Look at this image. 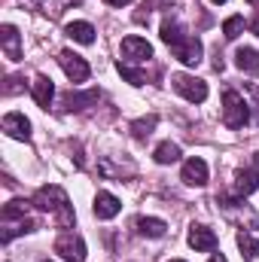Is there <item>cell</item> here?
<instances>
[{"instance_id":"obj_1","label":"cell","mask_w":259,"mask_h":262,"mask_svg":"<svg viewBox=\"0 0 259 262\" xmlns=\"http://www.w3.org/2000/svg\"><path fill=\"white\" fill-rule=\"evenodd\" d=\"M31 204L40 207V210H52L61 226H73V210L67 204V192L61 186H43V189H37L34 198H31Z\"/></svg>"},{"instance_id":"obj_2","label":"cell","mask_w":259,"mask_h":262,"mask_svg":"<svg viewBox=\"0 0 259 262\" xmlns=\"http://www.w3.org/2000/svg\"><path fill=\"white\" fill-rule=\"evenodd\" d=\"M247 119H250V113H247V104H244V98L238 95V92H226L223 95V122L229 125V128H244L247 125Z\"/></svg>"},{"instance_id":"obj_3","label":"cell","mask_w":259,"mask_h":262,"mask_svg":"<svg viewBox=\"0 0 259 262\" xmlns=\"http://www.w3.org/2000/svg\"><path fill=\"white\" fill-rule=\"evenodd\" d=\"M171 85L177 89V95H183L192 104H201L207 98V82L198 79V76H189V73H174L171 76Z\"/></svg>"},{"instance_id":"obj_4","label":"cell","mask_w":259,"mask_h":262,"mask_svg":"<svg viewBox=\"0 0 259 262\" xmlns=\"http://www.w3.org/2000/svg\"><path fill=\"white\" fill-rule=\"evenodd\" d=\"M171 52H174V58L177 61H183L186 67H195L201 61V43H198V37H180L174 46H171Z\"/></svg>"},{"instance_id":"obj_5","label":"cell","mask_w":259,"mask_h":262,"mask_svg":"<svg viewBox=\"0 0 259 262\" xmlns=\"http://www.w3.org/2000/svg\"><path fill=\"white\" fill-rule=\"evenodd\" d=\"M55 253H61L67 262H82L85 259V244H82L79 235L64 232V235H58V241H55Z\"/></svg>"},{"instance_id":"obj_6","label":"cell","mask_w":259,"mask_h":262,"mask_svg":"<svg viewBox=\"0 0 259 262\" xmlns=\"http://www.w3.org/2000/svg\"><path fill=\"white\" fill-rule=\"evenodd\" d=\"M58 64L64 70L67 76H70V82H85L89 79V64H85V58H79V55H73V52H61L58 55Z\"/></svg>"},{"instance_id":"obj_7","label":"cell","mask_w":259,"mask_h":262,"mask_svg":"<svg viewBox=\"0 0 259 262\" xmlns=\"http://www.w3.org/2000/svg\"><path fill=\"white\" fill-rule=\"evenodd\" d=\"M122 55L128 58V61H149L153 58V46L143 40V37H125L122 40Z\"/></svg>"},{"instance_id":"obj_8","label":"cell","mask_w":259,"mask_h":262,"mask_svg":"<svg viewBox=\"0 0 259 262\" xmlns=\"http://www.w3.org/2000/svg\"><path fill=\"white\" fill-rule=\"evenodd\" d=\"M180 180H183L186 186H204V183H207V162H204V159H189V162H183Z\"/></svg>"},{"instance_id":"obj_9","label":"cell","mask_w":259,"mask_h":262,"mask_svg":"<svg viewBox=\"0 0 259 262\" xmlns=\"http://www.w3.org/2000/svg\"><path fill=\"white\" fill-rule=\"evenodd\" d=\"M3 131L15 140H28L31 137V122H28L25 113H6L3 116Z\"/></svg>"},{"instance_id":"obj_10","label":"cell","mask_w":259,"mask_h":262,"mask_svg":"<svg viewBox=\"0 0 259 262\" xmlns=\"http://www.w3.org/2000/svg\"><path fill=\"white\" fill-rule=\"evenodd\" d=\"M0 43H3V52H6L9 61H18L21 58V37H18V31L12 25H3L0 28Z\"/></svg>"},{"instance_id":"obj_11","label":"cell","mask_w":259,"mask_h":262,"mask_svg":"<svg viewBox=\"0 0 259 262\" xmlns=\"http://www.w3.org/2000/svg\"><path fill=\"white\" fill-rule=\"evenodd\" d=\"M119 210H122V201L116 195H110V192H98L95 195V216L98 220H113Z\"/></svg>"},{"instance_id":"obj_12","label":"cell","mask_w":259,"mask_h":262,"mask_svg":"<svg viewBox=\"0 0 259 262\" xmlns=\"http://www.w3.org/2000/svg\"><path fill=\"white\" fill-rule=\"evenodd\" d=\"M189 247L198 250V253H207V250L217 247V235H213L207 226H192V229H189Z\"/></svg>"},{"instance_id":"obj_13","label":"cell","mask_w":259,"mask_h":262,"mask_svg":"<svg viewBox=\"0 0 259 262\" xmlns=\"http://www.w3.org/2000/svg\"><path fill=\"white\" fill-rule=\"evenodd\" d=\"M256 189H259V171H256V168L238 171V177H235V195L247 198V195H253Z\"/></svg>"},{"instance_id":"obj_14","label":"cell","mask_w":259,"mask_h":262,"mask_svg":"<svg viewBox=\"0 0 259 262\" xmlns=\"http://www.w3.org/2000/svg\"><path fill=\"white\" fill-rule=\"evenodd\" d=\"M52 98H55V85H52V79H49V76H37V79H34V101H37L43 110H49Z\"/></svg>"},{"instance_id":"obj_15","label":"cell","mask_w":259,"mask_h":262,"mask_svg":"<svg viewBox=\"0 0 259 262\" xmlns=\"http://www.w3.org/2000/svg\"><path fill=\"white\" fill-rule=\"evenodd\" d=\"M64 34L70 40H76V43H82V46H92L95 43V28L89 25V21H70L64 28Z\"/></svg>"},{"instance_id":"obj_16","label":"cell","mask_w":259,"mask_h":262,"mask_svg":"<svg viewBox=\"0 0 259 262\" xmlns=\"http://www.w3.org/2000/svg\"><path fill=\"white\" fill-rule=\"evenodd\" d=\"M137 232L140 235H149V238H162L165 232H168V226H165V220H156V216H137Z\"/></svg>"},{"instance_id":"obj_17","label":"cell","mask_w":259,"mask_h":262,"mask_svg":"<svg viewBox=\"0 0 259 262\" xmlns=\"http://www.w3.org/2000/svg\"><path fill=\"white\" fill-rule=\"evenodd\" d=\"M235 64L241 67L244 73H259V52L250 49V46L238 49V52H235Z\"/></svg>"},{"instance_id":"obj_18","label":"cell","mask_w":259,"mask_h":262,"mask_svg":"<svg viewBox=\"0 0 259 262\" xmlns=\"http://www.w3.org/2000/svg\"><path fill=\"white\" fill-rule=\"evenodd\" d=\"M153 159H156L159 165H171V162H177V159H180V146H177V143H171V140H165V143H159V146H156Z\"/></svg>"},{"instance_id":"obj_19","label":"cell","mask_w":259,"mask_h":262,"mask_svg":"<svg viewBox=\"0 0 259 262\" xmlns=\"http://www.w3.org/2000/svg\"><path fill=\"white\" fill-rule=\"evenodd\" d=\"M92 104H98V92H95V89L85 92V95H67L64 98L67 110H85V107H92Z\"/></svg>"},{"instance_id":"obj_20","label":"cell","mask_w":259,"mask_h":262,"mask_svg":"<svg viewBox=\"0 0 259 262\" xmlns=\"http://www.w3.org/2000/svg\"><path fill=\"white\" fill-rule=\"evenodd\" d=\"M238 247H241V256H244V259H256L259 256V241L253 235H247V232L238 235Z\"/></svg>"},{"instance_id":"obj_21","label":"cell","mask_w":259,"mask_h":262,"mask_svg":"<svg viewBox=\"0 0 259 262\" xmlns=\"http://www.w3.org/2000/svg\"><path fill=\"white\" fill-rule=\"evenodd\" d=\"M25 213H28V204H25V201H9V204H3V210H0L3 223H9V220H28Z\"/></svg>"},{"instance_id":"obj_22","label":"cell","mask_w":259,"mask_h":262,"mask_svg":"<svg viewBox=\"0 0 259 262\" xmlns=\"http://www.w3.org/2000/svg\"><path fill=\"white\" fill-rule=\"evenodd\" d=\"M156 125H159V119H156V116H146V119H137V122L131 125V131H134V137H137V140H146V137L153 134Z\"/></svg>"},{"instance_id":"obj_23","label":"cell","mask_w":259,"mask_h":262,"mask_svg":"<svg viewBox=\"0 0 259 262\" xmlns=\"http://www.w3.org/2000/svg\"><path fill=\"white\" fill-rule=\"evenodd\" d=\"M241 31H244V15H232V18L223 21V34H226V40H235Z\"/></svg>"},{"instance_id":"obj_24","label":"cell","mask_w":259,"mask_h":262,"mask_svg":"<svg viewBox=\"0 0 259 262\" xmlns=\"http://www.w3.org/2000/svg\"><path fill=\"white\" fill-rule=\"evenodd\" d=\"M119 73H122V79H128L131 85H143L146 82L143 70H137V67H131V64H122V61H119Z\"/></svg>"},{"instance_id":"obj_25","label":"cell","mask_w":259,"mask_h":262,"mask_svg":"<svg viewBox=\"0 0 259 262\" xmlns=\"http://www.w3.org/2000/svg\"><path fill=\"white\" fill-rule=\"evenodd\" d=\"M183 37V31H180V25H174V21H162V43H168V46H174L177 40Z\"/></svg>"},{"instance_id":"obj_26","label":"cell","mask_w":259,"mask_h":262,"mask_svg":"<svg viewBox=\"0 0 259 262\" xmlns=\"http://www.w3.org/2000/svg\"><path fill=\"white\" fill-rule=\"evenodd\" d=\"M104 3H110V6H125V3H131V0H104Z\"/></svg>"},{"instance_id":"obj_27","label":"cell","mask_w":259,"mask_h":262,"mask_svg":"<svg viewBox=\"0 0 259 262\" xmlns=\"http://www.w3.org/2000/svg\"><path fill=\"white\" fill-rule=\"evenodd\" d=\"M250 31H253V34H256V37H259V15H256V18H253V21H250Z\"/></svg>"},{"instance_id":"obj_28","label":"cell","mask_w":259,"mask_h":262,"mask_svg":"<svg viewBox=\"0 0 259 262\" xmlns=\"http://www.w3.org/2000/svg\"><path fill=\"white\" fill-rule=\"evenodd\" d=\"M210 262H226V259H223V256H213V259H210Z\"/></svg>"},{"instance_id":"obj_29","label":"cell","mask_w":259,"mask_h":262,"mask_svg":"<svg viewBox=\"0 0 259 262\" xmlns=\"http://www.w3.org/2000/svg\"><path fill=\"white\" fill-rule=\"evenodd\" d=\"M210 3H217V6H220V3H226V0H210Z\"/></svg>"},{"instance_id":"obj_30","label":"cell","mask_w":259,"mask_h":262,"mask_svg":"<svg viewBox=\"0 0 259 262\" xmlns=\"http://www.w3.org/2000/svg\"><path fill=\"white\" fill-rule=\"evenodd\" d=\"M247 3H253V6H259V0H247Z\"/></svg>"},{"instance_id":"obj_31","label":"cell","mask_w":259,"mask_h":262,"mask_svg":"<svg viewBox=\"0 0 259 262\" xmlns=\"http://www.w3.org/2000/svg\"><path fill=\"white\" fill-rule=\"evenodd\" d=\"M171 262H183V259H171Z\"/></svg>"}]
</instances>
